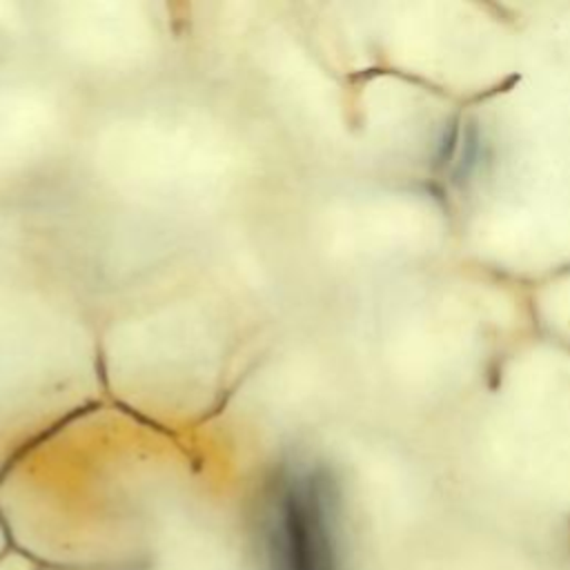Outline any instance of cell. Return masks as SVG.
Wrapping results in <instances>:
<instances>
[{"label": "cell", "mask_w": 570, "mask_h": 570, "mask_svg": "<svg viewBox=\"0 0 570 570\" xmlns=\"http://www.w3.org/2000/svg\"><path fill=\"white\" fill-rule=\"evenodd\" d=\"M145 303L114 318L98 345L100 374L125 394L122 410H149V423L174 428L220 399L243 325L223 292L185 289Z\"/></svg>", "instance_id": "6da1fadb"}, {"label": "cell", "mask_w": 570, "mask_h": 570, "mask_svg": "<svg viewBox=\"0 0 570 570\" xmlns=\"http://www.w3.org/2000/svg\"><path fill=\"white\" fill-rule=\"evenodd\" d=\"M87 160L111 191L165 207L214 205L247 165L225 120L189 105L114 116L94 131Z\"/></svg>", "instance_id": "7a4b0ae2"}, {"label": "cell", "mask_w": 570, "mask_h": 570, "mask_svg": "<svg viewBox=\"0 0 570 570\" xmlns=\"http://www.w3.org/2000/svg\"><path fill=\"white\" fill-rule=\"evenodd\" d=\"M252 546L256 570H352L334 476L307 459L285 461L256 503Z\"/></svg>", "instance_id": "3957f363"}, {"label": "cell", "mask_w": 570, "mask_h": 570, "mask_svg": "<svg viewBox=\"0 0 570 570\" xmlns=\"http://www.w3.org/2000/svg\"><path fill=\"white\" fill-rule=\"evenodd\" d=\"M47 22L58 51L94 69L142 62L156 49L158 31L136 4H58Z\"/></svg>", "instance_id": "277c9868"}]
</instances>
